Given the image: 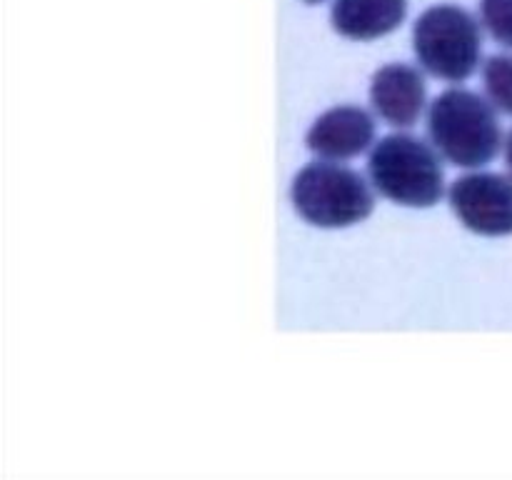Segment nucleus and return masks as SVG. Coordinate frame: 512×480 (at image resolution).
<instances>
[{"label":"nucleus","mask_w":512,"mask_h":480,"mask_svg":"<svg viewBox=\"0 0 512 480\" xmlns=\"http://www.w3.org/2000/svg\"><path fill=\"white\" fill-rule=\"evenodd\" d=\"M408 13V0H335L333 28L350 40H375L393 33Z\"/></svg>","instance_id":"8"},{"label":"nucleus","mask_w":512,"mask_h":480,"mask_svg":"<svg viewBox=\"0 0 512 480\" xmlns=\"http://www.w3.org/2000/svg\"><path fill=\"white\" fill-rule=\"evenodd\" d=\"M480 18L500 45L512 48V0H483Z\"/></svg>","instance_id":"10"},{"label":"nucleus","mask_w":512,"mask_h":480,"mask_svg":"<svg viewBox=\"0 0 512 480\" xmlns=\"http://www.w3.org/2000/svg\"><path fill=\"white\" fill-rule=\"evenodd\" d=\"M373 110L395 128H413L425 108V80L418 68L393 63L380 68L370 83Z\"/></svg>","instance_id":"7"},{"label":"nucleus","mask_w":512,"mask_h":480,"mask_svg":"<svg viewBox=\"0 0 512 480\" xmlns=\"http://www.w3.org/2000/svg\"><path fill=\"white\" fill-rule=\"evenodd\" d=\"M483 78L490 103L512 115V55H493L485 63Z\"/></svg>","instance_id":"9"},{"label":"nucleus","mask_w":512,"mask_h":480,"mask_svg":"<svg viewBox=\"0 0 512 480\" xmlns=\"http://www.w3.org/2000/svg\"><path fill=\"white\" fill-rule=\"evenodd\" d=\"M375 140V120L368 110L340 105L320 115L308 130L310 153L323 160H350L370 148Z\"/></svg>","instance_id":"6"},{"label":"nucleus","mask_w":512,"mask_h":480,"mask_svg":"<svg viewBox=\"0 0 512 480\" xmlns=\"http://www.w3.org/2000/svg\"><path fill=\"white\" fill-rule=\"evenodd\" d=\"M300 218L318 228H348L373 213V190L360 173L338 163H310L290 188Z\"/></svg>","instance_id":"3"},{"label":"nucleus","mask_w":512,"mask_h":480,"mask_svg":"<svg viewBox=\"0 0 512 480\" xmlns=\"http://www.w3.org/2000/svg\"><path fill=\"white\" fill-rule=\"evenodd\" d=\"M428 133L435 150L460 168H483L500 150V123L495 105L470 90L453 88L433 100Z\"/></svg>","instance_id":"1"},{"label":"nucleus","mask_w":512,"mask_h":480,"mask_svg":"<svg viewBox=\"0 0 512 480\" xmlns=\"http://www.w3.org/2000/svg\"><path fill=\"white\" fill-rule=\"evenodd\" d=\"M450 205L468 230L478 235L512 233V175L470 173L450 188Z\"/></svg>","instance_id":"5"},{"label":"nucleus","mask_w":512,"mask_h":480,"mask_svg":"<svg viewBox=\"0 0 512 480\" xmlns=\"http://www.w3.org/2000/svg\"><path fill=\"white\" fill-rule=\"evenodd\" d=\"M505 163H508V170L512 175V130H510L508 140H505Z\"/></svg>","instance_id":"11"},{"label":"nucleus","mask_w":512,"mask_h":480,"mask_svg":"<svg viewBox=\"0 0 512 480\" xmlns=\"http://www.w3.org/2000/svg\"><path fill=\"white\" fill-rule=\"evenodd\" d=\"M305 3H310V5H315V3H323V0H305Z\"/></svg>","instance_id":"12"},{"label":"nucleus","mask_w":512,"mask_h":480,"mask_svg":"<svg viewBox=\"0 0 512 480\" xmlns=\"http://www.w3.org/2000/svg\"><path fill=\"white\" fill-rule=\"evenodd\" d=\"M375 190L408 208H430L443 198V165L438 153L413 135H388L375 143L368 160Z\"/></svg>","instance_id":"2"},{"label":"nucleus","mask_w":512,"mask_h":480,"mask_svg":"<svg viewBox=\"0 0 512 480\" xmlns=\"http://www.w3.org/2000/svg\"><path fill=\"white\" fill-rule=\"evenodd\" d=\"M413 48L430 75L448 83H463L478 70L483 33L468 10L458 5H435L415 23Z\"/></svg>","instance_id":"4"}]
</instances>
